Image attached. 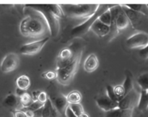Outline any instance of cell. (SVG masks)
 <instances>
[{
    "mask_svg": "<svg viewBox=\"0 0 148 117\" xmlns=\"http://www.w3.org/2000/svg\"><path fill=\"white\" fill-rule=\"evenodd\" d=\"M20 64V59L17 53H7L2 59L0 64V69L3 73H9L15 70Z\"/></svg>",
    "mask_w": 148,
    "mask_h": 117,
    "instance_id": "11",
    "label": "cell"
},
{
    "mask_svg": "<svg viewBox=\"0 0 148 117\" xmlns=\"http://www.w3.org/2000/svg\"><path fill=\"white\" fill-rule=\"evenodd\" d=\"M91 30L98 37L103 38L108 36L110 33V27L103 24L102 22L97 19L91 27Z\"/></svg>",
    "mask_w": 148,
    "mask_h": 117,
    "instance_id": "15",
    "label": "cell"
},
{
    "mask_svg": "<svg viewBox=\"0 0 148 117\" xmlns=\"http://www.w3.org/2000/svg\"><path fill=\"white\" fill-rule=\"evenodd\" d=\"M121 5L122 7L123 10L126 13V14L128 17L129 20H130V25H132V27L134 30H137L138 31L140 32V27H141L142 25L144 23L145 18L148 17H146L145 15H144L142 13L137 12H135L134 10H132L130 9L127 8L124 4H121Z\"/></svg>",
    "mask_w": 148,
    "mask_h": 117,
    "instance_id": "12",
    "label": "cell"
},
{
    "mask_svg": "<svg viewBox=\"0 0 148 117\" xmlns=\"http://www.w3.org/2000/svg\"><path fill=\"white\" fill-rule=\"evenodd\" d=\"M2 105L6 108H14L15 109H21V105H20V100L18 96L15 94H9L6 96L2 102Z\"/></svg>",
    "mask_w": 148,
    "mask_h": 117,
    "instance_id": "17",
    "label": "cell"
},
{
    "mask_svg": "<svg viewBox=\"0 0 148 117\" xmlns=\"http://www.w3.org/2000/svg\"><path fill=\"white\" fill-rule=\"evenodd\" d=\"M16 86L17 88L27 91L30 87V79L27 75H21L16 79Z\"/></svg>",
    "mask_w": 148,
    "mask_h": 117,
    "instance_id": "20",
    "label": "cell"
},
{
    "mask_svg": "<svg viewBox=\"0 0 148 117\" xmlns=\"http://www.w3.org/2000/svg\"><path fill=\"white\" fill-rule=\"evenodd\" d=\"M40 92H41V91H40V90H34L32 92L31 96H32V98H33V101H38V95H39V94H40Z\"/></svg>",
    "mask_w": 148,
    "mask_h": 117,
    "instance_id": "37",
    "label": "cell"
},
{
    "mask_svg": "<svg viewBox=\"0 0 148 117\" xmlns=\"http://www.w3.org/2000/svg\"><path fill=\"white\" fill-rule=\"evenodd\" d=\"M47 94L49 98L51 101L52 104L55 107L61 116L66 117V110L69 106V103L66 100V96L58 91L56 86L53 84H51L47 88Z\"/></svg>",
    "mask_w": 148,
    "mask_h": 117,
    "instance_id": "7",
    "label": "cell"
},
{
    "mask_svg": "<svg viewBox=\"0 0 148 117\" xmlns=\"http://www.w3.org/2000/svg\"><path fill=\"white\" fill-rule=\"evenodd\" d=\"M111 14V23L110 26V33L108 34V41H111L120 33L130 25L128 17L123 10L121 4L111 5L110 7Z\"/></svg>",
    "mask_w": 148,
    "mask_h": 117,
    "instance_id": "4",
    "label": "cell"
},
{
    "mask_svg": "<svg viewBox=\"0 0 148 117\" xmlns=\"http://www.w3.org/2000/svg\"><path fill=\"white\" fill-rule=\"evenodd\" d=\"M26 92H27V91L23 90H20V89H19V88H17V89H16L15 95H17V96H18L19 98H20V97H21L22 95H23V94L25 93Z\"/></svg>",
    "mask_w": 148,
    "mask_h": 117,
    "instance_id": "38",
    "label": "cell"
},
{
    "mask_svg": "<svg viewBox=\"0 0 148 117\" xmlns=\"http://www.w3.org/2000/svg\"><path fill=\"white\" fill-rule=\"evenodd\" d=\"M66 96L68 103L69 104H75L80 103L82 99V95L81 92L78 90H73L68 93Z\"/></svg>",
    "mask_w": 148,
    "mask_h": 117,
    "instance_id": "24",
    "label": "cell"
},
{
    "mask_svg": "<svg viewBox=\"0 0 148 117\" xmlns=\"http://www.w3.org/2000/svg\"><path fill=\"white\" fill-rule=\"evenodd\" d=\"M20 31L23 36L30 38L41 37L47 33H50L46 20L36 11L30 13L22 20Z\"/></svg>",
    "mask_w": 148,
    "mask_h": 117,
    "instance_id": "2",
    "label": "cell"
},
{
    "mask_svg": "<svg viewBox=\"0 0 148 117\" xmlns=\"http://www.w3.org/2000/svg\"><path fill=\"white\" fill-rule=\"evenodd\" d=\"M114 92H115V95H116L117 98H119V101H121V100L126 95L125 90H124V87H123L122 85H116V86L114 87Z\"/></svg>",
    "mask_w": 148,
    "mask_h": 117,
    "instance_id": "29",
    "label": "cell"
},
{
    "mask_svg": "<svg viewBox=\"0 0 148 117\" xmlns=\"http://www.w3.org/2000/svg\"><path fill=\"white\" fill-rule=\"evenodd\" d=\"M74 56H75V54L70 49L65 48V49H62L57 57L56 69H62V68L67 66L69 64L71 63V62L73 59Z\"/></svg>",
    "mask_w": 148,
    "mask_h": 117,
    "instance_id": "13",
    "label": "cell"
},
{
    "mask_svg": "<svg viewBox=\"0 0 148 117\" xmlns=\"http://www.w3.org/2000/svg\"><path fill=\"white\" fill-rule=\"evenodd\" d=\"M66 117H78V116L74 114V112L71 110L70 107H69V105L66 110Z\"/></svg>",
    "mask_w": 148,
    "mask_h": 117,
    "instance_id": "36",
    "label": "cell"
},
{
    "mask_svg": "<svg viewBox=\"0 0 148 117\" xmlns=\"http://www.w3.org/2000/svg\"><path fill=\"white\" fill-rule=\"evenodd\" d=\"M147 96H148V90H147Z\"/></svg>",
    "mask_w": 148,
    "mask_h": 117,
    "instance_id": "40",
    "label": "cell"
},
{
    "mask_svg": "<svg viewBox=\"0 0 148 117\" xmlns=\"http://www.w3.org/2000/svg\"><path fill=\"white\" fill-rule=\"evenodd\" d=\"M106 95L110 99H111L112 101H115V102L119 103V100L117 98L116 95H115V92H114V87L112 85H107L106 86Z\"/></svg>",
    "mask_w": 148,
    "mask_h": 117,
    "instance_id": "30",
    "label": "cell"
},
{
    "mask_svg": "<svg viewBox=\"0 0 148 117\" xmlns=\"http://www.w3.org/2000/svg\"><path fill=\"white\" fill-rule=\"evenodd\" d=\"M137 82L140 88V90H148V72L142 74L138 77Z\"/></svg>",
    "mask_w": 148,
    "mask_h": 117,
    "instance_id": "26",
    "label": "cell"
},
{
    "mask_svg": "<svg viewBox=\"0 0 148 117\" xmlns=\"http://www.w3.org/2000/svg\"><path fill=\"white\" fill-rule=\"evenodd\" d=\"M71 110L74 112V114L77 116H79L82 114H83L84 111L83 106L81 103H75V104H69Z\"/></svg>",
    "mask_w": 148,
    "mask_h": 117,
    "instance_id": "28",
    "label": "cell"
},
{
    "mask_svg": "<svg viewBox=\"0 0 148 117\" xmlns=\"http://www.w3.org/2000/svg\"><path fill=\"white\" fill-rule=\"evenodd\" d=\"M95 102H96L97 105L105 112L112 111V110L116 109L119 107V103L115 102V101L110 99L107 96L106 94L98 96L95 99Z\"/></svg>",
    "mask_w": 148,
    "mask_h": 117,
    "instance_id": "14",
    "label": "cell"
},
{
    "mask_svg": "<svg viewBox=\"0 0 148 117\" xmlns=\"http://www.w3.org/2000/svg\"><path fill=\"white\" fill-rule=\"evenodd\" d=\"M78 117H90V116L88 114H86L85 112H84L83 114H82L80 116H78Z\"/></svg>",
    "mask_w": 148,
    "mask_h": 117,
    "instance_id": "39",
    "label": "cell"
},
{
    "mask_svg": "<svg viewBox=\"0 0 148 117\" xmlns=\"http://www.w3.org/2000/svg\"><path fill=\"white\" fill-rule=\"evenodd\" d=\"M44 105L45 104L42 103H40V101H33V103L30 105V106L27 107V108H24V109L30 110V111H37V110L40 109V108H43V107L44 106ZM24 109H22V110H24Z\"/></svg>",
    "mask_w": 148,
    "mask_h": 117,
    "instance_id": "31",
    "label": "cell"
},
{
    "mask_svg": "<svg viewBox=\"0 0 148 117\" xmlns=\"http://www.w3.org/2000/svg\"><path fill=\"white\" fill-rule=\"evenodd\" d=\"M111 7V5H108V4H100L97 12L92 17H90L89 19L84 21L82 23L75 26V27H74L72 29V30H71V36H73V37H79V36H82L83 35L86 34L90 30L91 27L93 25V23H95V20L98 19V17L104 12L106 11Z\"/></svg>",
    "mask_w": 148,
    "mask_h": 117,
    "instance_id": "6",
    "label": "cell"
},
{
    "mask_svg": "<svg viewBox=\"0 0 148 117\" xmlns=\"http://www.w3.org/2000/svg\"><path fill=\"white\" fill-rule=\"evenodd\" d=\"M82 51L79 50L74 56L73 59L70 64L62 69H56L57 78L56 81L59 84L63 85H67L73 79L74 77L76 75L79 65L81 62Z\"/></svg>",
    "mask_w": 148,
    "mask_h": 117,
    "instance_id": "5",
    "label": "cell"
},
{
    "mask_svg": "<svg viewBox=\"0 0 148 117\" xmlns=\"http://www.w3.org/2000/svg\"><path fill=\"white\" fill-rule=\"evenodd\" d=\"M20 105H21V109H24V108H27L30 106L32 103H33V98H32L31 95L26 92L25 93L23 94L21 97L20 98Z\"/></svg>",
    "mask_w": 148,
    "mask_h": 117,
    "instance_id": "25",
    "label": "cell"
},
{
    "mask_svg": "<svg viewBox=\"0 0 148 117\" xmlns=\"http://www.w3.org/2000/svg\"><path fill=\"white\" fill-rule=\"evenodd\" d=\"M12 112L13 116L14 117H27L25 112L24 111H23V110H12Z\"/></svg>",
    "mask_w": 148,
    "mask_h": 117,
    "instance_id": "34",
    "label": "cell"
},
{
    "mask_svg": "<svg viewBox=\"0 0 148 117\" xmlns=\"http://www.w3.org/2000/svg\"><path fill=\"white\" fill-rule=\"evenodd\" d=\"M42 77L45 78V79H49V80H53L57 78V73L56 71H47V72H44L43 73L41 74Z\"/></svg>",
    "mask_w": 148,
    "mask_h": 117,
    "instance_id": "32",
    "label": "cell"
},
{
    "mask_svg": "<svg viewBox=\"0 0 148 117\" xmlns=\"http://www.w3.org/2000/svg\"><path fill=\"white\" fill-rule=\"evenodd\" d=\"M139 99H140V93L134 88L119 101L118 108L123 110L134 111V108L137 107L138 105Z\"/></svg>",
    "mask_w": 148,
    "mask_h": 117,
    "instance_id": "10",
    "label": "cell"
},
{
    "mask_svg": "<svg viewBox=\"0 0 148 117\" xmlns=\"http://www.w3.org/2000/svg\"><path fill=\"white\" fill-rule=\"evenodd\" d=\"M122 85L124 87V90H125L126 95H127L132 90H133L134 88L132 75L129 71H126L125 79H124V83H123Z\"/></svg>",
    "mask_w": 148,
    "mask_h": 117,
    "instance_id": "23",
    "label": "cell"
},
{
    "mask_svg": "<svg viewBox=\"0 0 148 117\" xmlns=\"http://www.w3.org/2000/svg\"><path fill=\"white\" fill-rule=\"evenodd\" d=\"M126 7L132 10L143 14L146 17H148V5L143 4H124Z\"/></svg>",
    "mask_w": 148,
    "mask_h": 117,
    "instance_id": "22",
    "label": "cell"
},
{
    "mask_svg": "<svg viewBox=\"0 0 148 117\" xmlns=\"http://www.w3.org/2000/svg\"><path fill=\"white\" fill-rule=\"evenodd\" d=\"M25 7L40 13L47 23L51 36H57L60 29L59 20L64 16L60 4H26Z\"/></svg>",
    "mask_w": 148,
    "mask_h": 117,
    "instance_id": "1",
    "label": "cell"
},
{
    "mask_svg": "<svg viewBox=\"0 0 148 117\" xmlns=\"http://www.w3.org/2000/svg\"><path fill=\"white\" fill-rule=\"evenodd\" d=\"M127 47L132 49H143L148 45V33L141 31L134 33L126 40Z\"/></svg>",
    "mask_w": 148,
    "mask_h": 117,
    "instance_id": "8",
    "label": "cell"
},
{
    "mask_svg": "<svg viewBox=\"0 0 148 117\" xmlns=\"http://www.w3.org/2000/svg\"><path fill=\"white\" fill-rule=\"evenodd\" d=\"M49 39H50L49 37H45L40 40L25 43L20 47V53L23 55H29V56L38 54L42 50L46 43L49 41Z\"/></svg>",
    "mask_w": 148,
    "mask_h": 117,
    "instance_id": "9",
    "label": "cell"
},
{
    "mask_svg": "<svg viewBox=\"0 0 148 117\" xmlns=\"http://www.w3.org/2000/svg\"><path fill=\"white\" fill-rule=\"evenodd\" d=\"M98 20L101 22H102L103 24L106 25L110 27L111 23V12H110V8L108 9L106 12H104L98 17Z\"/></svg>",
    "mask_w": 148,
    "mask_h": 117,
    "instance_id": "27",
    "label": "cell"
},
{
    "mask_svg": "<svg viewBox=\"0 0 148 117\" xmlns=\"http://www.w3.org/2000/svg\"><path fill=\"white\" fill-rule=\"evenodd\" d=\"M133 111L123 110L121 108H116L112 111L106 112L105 117H132Z\"/></svg>",
    "mask_w": 148,
    "mask_h": 117,
    "instance_id": "19",
    "label": "cell"
},
{
    "mask_svg": "<svg viewBox=\"0 0 148 117\" xmlns=\"http://www.w3.org/2000/svg\"><path fill=\"white\" fill-rule=\"evenodd\" d=\"M139 54H140V56H141L143 59H148V45L146 47H145L144 49H140V50L139 51Z\"/></svg>",
    "mask_w": 148,
    "mask_h": 117,
    "instance_id": "35",
    "label": "cell"
},
{
    "mask_svg": "<svg viewBox=\"0 0 148 117\" xmlns=\"http://www.w3.org/2000/svg\"><path fill=\"white\" fill-rule=\"evenodd\" d=\"M147 5H148V4H147Z\"/></svg>",
    "mask_w": 148,
    "mask_h": 117,
    "instance_id": "41",
    "label": "cell"
},
{
    "mask_svg": "<svg viewBox=\"0 0 148 117\" xmlns=\"http://www.w3.org/2000/svg\"><path fill=\"white\" fill-rule=\"evenodd\" d=\"M60 116L59 113L55 108L51 101L49 98L47 102L45 103L44 106L43 107L42 117H59Z\"/></svg>",
    "mask_w": 148,
    "mask_h": 117,
    "instance_id": "18",
    "label": "cell"
},
{
    "mask_svg": "<svg viewBox=\"0 0 148 117\" xmlns=\"http://www.w3.org/2000/svg\"><path fill=\"white\" fill-rule=\"evenodd\" d=\"M98 66H99V61L95 53H90L88 55V56L85 60L83 65L85 72H89V73L93 72L98 69Z\"/></svg>",
    "mask_w": 148,
    "mask_h": 117,
    "instance_id": "16",
    "label": "cell"
},
{
    "mask_svg": "<svg viewBox=\"0 0 148 117\" xmlns=\"http://www.w3.org/2000/svg\"><path fill=\"white\" fill-rule=\"evenodd\" d=\"M48 100H49V95H48L47 92H46V91H41L38 95V101H40V102L42 103L45 104L46 102H47Z\"/></svg>",
    "mask_w": 148,
    "mask_h": 117,
    "instance_id": "33",
    "label": "cell"
},
{
    "mask_svg": "<svg viewBox=\"0 0 148 117\" xmlns=\"http://www.w3.org/2000/svg\"><path fill=\"white\" fill-rule=\"evenodd\" d=\"M137 108L140 111H145L148 108V96L147 91L140 90Z\"/></svg>",
    "mask_w": 148,
    "mask_h": 117,
    "instance_id": "21",
    "label": "cell"
},
{
    "mask_svg": "<svg viewBox=\"0 0 148 117\" xmlns=\"http://www.w3.org/2000/svg\"><path fill=\"white\" fill-rule=\"evenodd\" d=\"M100 4H60L64 16L72 19L87 20L97 12Z\"/></svg>",
    "mask_w": 148,
    "mask_h": 117,
    "instance_id": "3",
    "label": "cell"
}]
</instances>
